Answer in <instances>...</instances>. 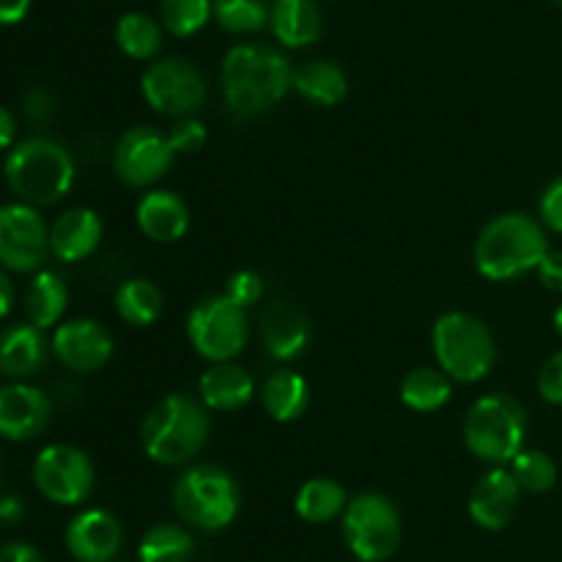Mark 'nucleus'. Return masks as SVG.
Listing matches in <instances>:
<instances>
[{"instance_id":"obj_9","label":"nucleus","mask_w":562,"mask_h":562,"mask_svg":"<svg viewBox=\"0 0 562 562\" xmlns=\"http://www.w3.org/2000/svg\"><path fill=\"white\" fill-rule=\"evenodd\" d=\"M187 340L195 355L212 366L236 360L250 340L247 311L234 305L225 294L206 296L187 316Z\"/></svg>"},{"instance_id":"obj_36","label":"nucleus","mask_w":562,"mask_h":562,"mask_svg":"<svg viewBox=\"0 0 562 562\" xmlns=\"http://www.w3.org/2000/svg\"><path fill=\"white\" fill-rule=\"evenodd\" d=\"M168 140L173 146L176 154H198L203 151L209 140V132L203 121H198L195 115L192 119H179L168 132Z\"/></svg>"},{"instance_id":"obj_38","label":"nucleus","mask_w":562,"mask_h":562,"mask_svg":"<svg viewBox=\"0 0 562 562\" xmlns=\"http://www.w3.org/2000/svg\"><path fill=\"white\" fill-rule=\"evenodd\" d=\"M538 212H541L543 228L554 231V234H562V176L543 190L541 203H538Z\"/></svg>"},{"instance_id":"obj_47","label":"nucleus","mask_w":562,"mask_h":562,"mask_svg":"<svg viewBox=\"0 0 562 562\" xmlns=\"http://www.w3.org/2000/svg\"><path fill=\"white\" fill-rule=\"evenodd\" d=\"M554 3H562V0H554Z\"/></svg>"},{"instance_id":"obj_5","label":"nucleus","mask_w":562,"mask_h":562,"mask_svg":"<svg viewBox=\"0 0 562 562\" xmlns=\"http://www.w3.org/2000/svg\"><path fill=\"white\" fill-rule=\"evenodd\" d=\"M431 349L439 371L453 382L475 384L492 373L497 344L486 324L464 311H450L434 322Z\"/></svg>"},{"instance_id":"obj_43","label":"nucleus","mask_w":562,"mask_h":562,"mask_svg":"<svg viewBox=\"0 0 562 562\" xmlns=\"http://www.w3.org/2000/svg\"><path fill=\"white\" fill-rule=\"evenodd\" d=\"M14 135H16L14 115H11L9 108H0V146H3L5 151H11V148L16 146Z\"/></svg>"},{"instance_id":"obj_24","label":"nucleus","mask_w":562,"mask_h":562,"mask_svg":"<svg viewBox=\"0 0 562 562\" xmlns=\"http://www.w3.org/2000/svg\"><path fill=\"white\" fill-rule=\"evenodd\" d=\"M22 305H25V322H31L33 327H58V324H64L60 318H64L66 305H69V289H66L60 274L42 269L25 285Z\"/></svg>"},{"instance_id":"obj_10","label":"nucleus","mask_w":562,"mask_h":562,"mask_svg":"<svg viewBox=\"0 0 562 562\" xmlns=\"http://www.w3.org/2000/svg\"><path fill=\"white\" fill-rule=\"evenodd\" d=\"M143 99L157 113L170 119H192L206 102V82L201 71L184 58L154 60L140 77Z\"/></svg>"},{"instance_id":"obj_26","label":"nucleus","mask_w":562,"mask_h":562,"mask_svg":"<svg viewBox=\"0 0 562 562\" xmlns=\"http://www.w3.org/2000/svg\"><path fill=\"white\" fill-rule=\"evenodd\" d=\"M263 409L272 420L294 423L311 404V387L296 371H274L269 373L261 390Z\"/></svg>"},{"instance_id":"obj_3","label":"nucleus","mask_w":562,"mask_h":562,"mask_svg":"<svg viewBox=\"0 0 562 562\" xmlns=\"http://www.w3.org/2000/svg\"><path fill=\"white\" fill-rule=\"evenodd\" d=\"M206 406L184 393H170L148 409L140 426L143 453L162 467H181L206 445L212 423Z\"/></svg>"},{"instance_id":"obj_20","label":"nucleus","mask_w":562,"mask_h":562,"mask_svg":"<svg viewBox=\"0 0 562 562\" xmlns=\"http://www.w3.org/2000/svg\"><path fill=\"white\" fill-rule=\"evenodd\" d=\"M137 228L157 245H173L190 231V209L176 192L148 190L135 209Z\"/></svg>"},{"instance_id":"obj_28","label":"nucleus","mask_w":562,"mask_h":562,"mask_svg":"<svg viewBox=\"0 0 562 562\" xmlns=\"http://www.w3.org/2000/svg\"><path fill=\"white\" fill-rule=\"evenodd\" d=\"M450 398H453V379L439 368H415L401 382V404L420 415L442 409Z\"/></svg>"},{"instance_id":"obj_7","label":"nucleus","mask_w":562,"mask_h":562,"mask_svg":"<svg viewBox=\"0 0 562 562\" xmlns=\"http://www.w3.org/2000/svg\"><path fill=\"white\" fill-rule=\"evenodd\" d=\"M239 483L223 467H190L173 486L176 514L184 525L201 532L225 530L239 514Z\"/></svg>"},{"instance_id":"obj_35","label":"nucleus","mask_w":562,"mask_h":562,"mask_svg":"<svg viewBox=\"0 0 562 562\" xmlns=\"http://www.w3.org/2000/svg\"><path fill=\"white\" fill-rule=\"evenodd\" d=\"M223 294L234 305H239L241 311H247V307L258 305V300L263 296V278L258 272H252V269H239V272H234L228 278Z\"/></svg>"},{"instance_id":"obj_13","label":"nucleus","mask_w":562,"mask_h":562,"mask_svg":"<svg viewBox=\"0 0 562 562\" xmlns=\"http://www.w3.org/2000/svg\"><path fill=\"white\" fill-rule=\"evenodd\" d=\"M176 151L168 135L154 126H132L113 148V170L130 190H148L173 165Z\"/></svg>"},{"instance_id":"obj_40","label":"nucleus","mask_w":562,"mask_h":562,"mask_svg":"<svg viewBox=\"0 0 562 562\" xmlns=\"http://www.w3.org/2000/svg\"><path fill=\"white\" fill-rule=\"evenodd\" d=\"M25 115L33 121V124H44V121H49V115H53V99H49V93L42 91V88L27 91Z\"/></svg>"},{"instance_id":"obj_11","label":"nucleus","mask_w":562,"mask_h":562,"mask_svg":"<svg viewBox=\"0 0 562 562\" xmlns=\"http://www.w3.org/2000/svg\"><path fill=\"white\" fill-rule=\"evenodd\" d=\"M33 483L53 505L75 508L93 492V464L86 450L75 445H47L33 461Z\"/></svg>"},{"instance_id":"obj_21","label":"nucleus","mask_w":562,"mask_h":562,"mask_svg":"<svg viewBox=\"0 0 562 562\" xmlns=\"http://www.w3.org/2000/svg\"><path fill=\"white\" fill-rule=\"evenodd\" d=\"M47 349L53 346L44 338V329L33 327L31 322L9 324L0 338V371L11 382H25L42 371Z\"/></svg>"},{"instance_id":"obj_42","label":"nucleus","mask_w":562,"mask_h":562,"mask_svg":"<svg viewBox=\"0 0 562 562\" xmlns=\"http://www.w3.org/2000/svg\"><path fill=\"white\" fill-rule=\"evenodd\" d=\"M31 0H0V22L3 25H16L27 16Z\"/></svg>"},{"instance_id":"obj_41","label":"nucleus","mask_w":562,"mask_h":562,"mask_svg":"<svg viewBox=\"0 0 562 562\" xmlns=\"http://www.w3.org/2000/svg\"><path fill=\"white\" fill-rule=\"evenodd\" d=\"M0 562H47V560H44L42 552H38L36 547H31V543L14 541V543H5L3 552H0Z\"/></svg>"},{"instance_id":"obj_27","label":"nucleus","mask_w":562,"mask_h":562,"mask_svg":"<svg viewBox=\"0 0 562 562\" xmlns=\"http://www.w3.org/2000/svg\"><path fill=\"white\" fill-rule=\"evenodd\" d=\"M346 505H349L346 488L329 477H313V481L302 483L294 497L296 516L307 525H327V521L338 519L344 516Z\"/></svg>"},{"instance_id":"obj_37","label":"nucleus","mask_w":562,"mask_h":562,"mask_svg":"<svg viewBox=\"0 0 562 562\" xmlns=\"http://www.w3.org/2000/svg\"><path fill=\"white\" fill-rule=\"evenodd\" d=\"M538 393L547 404L562 406V349L554 351L538 371Z\"/></svg>"},{"instance_id":"obj_19","label":"nucleus","mask_w":562,"mask_h":562,"mask_svg":"<svg viewBox=\"0 0 562 562\" xmlns=\"http://www.w3.org/2000/svg\"><path fill=\"white\" fill-rule=\"evenodd\" d=\"M102 241V220L93 209L75 206L49 225V252L60 263L86 261Z\"/></svg>"},{"instance_id":"obj_23","label":"nucleus","mask_w":562,"mask_h":562,"mask_svg":"<svg viewBox=\"0 0 562 562\" xmlns=\"http://www.w3.org/2000/svg\"><path fill=\"white\" fill-rule=\"evenodd\" d=\"M269 27L283 47H307L324 33V16L316 0H272Z\"/></svg>"},{"instance_id":"obj_39","label":"nucleus","mask_w":562,"mask_h":562,"mask_svg":"<svg viewBox=\"0 0 562 562\" xmlns=\"http://www.w3.org/2000/svg\"><path fill=\"white\" fill-rule=\"evenodd\" d=\"M536 274L543 289L562 291V250H549Z\"/></svg>"},{"instance_id":"obj_44","label":"nucleus","mask_w":562,"mask_h":562,"mask_svg":"<svg viewBox=\"0 0 562 562\" xmlns=\"http://www.w3.org/2000/svg\"><path fill=\"white\" fill-rule=\"evenodd\" d=\"M22 514H25L22 499H16L14 494H5L3 503H0V519H3L5 525H14V521L22 519Z\"/></svg>"},{"instance_id":"obj_6","label":"nucleus","mask_w":562,"mask_h":562,"mask_svg":"<svg viewBox=\"0 0 562 562\" xmlns=\"http://www.w3.org/2000/svg\"><path fill=\"white\" fill-rule=\"evenodd\" d=\"M527 415L510 395H483L464 417V445L475 459L508 467L525 450Z\"/></svg>"},{"instance_id":"obj_22","label":"nucleus","mask_w":562,"mask_h":562,"mask_svg":"<svg viewBox=\"0 0 562 562\" xmlns=\"http://www.w3.org/2000/svg\"><path fill=\"white\" fill-rule=\"evenodd\" d=\"M256 395V382L250 373L234 362H220L203 371L198 382V398L212 412H236L247 406Z\"/></svg>"},{"instance_id":"obj_4","label":"nucleus","mask_w":562,"mask_h":562,"mask_svg":"<svg viewBox=\"0 0 562 562\" xmlns=\"http://www.w3.org/2000/svg\"><path fill=\"white\" fill-rule=\"evenodd\" d=\"M5 184L27 206H53L75 184V159L53 137H25L5 154Z\"/></svg>"},{"instance_id":"obj_32","label":"nucleus","mask_w":562,"mask_h":562,"mask_svg":"<svg viewBox=\"0 0 562 562\" xmlns=\"http://www.w3.org/2000/svg\"><path fill=\"white\" fill-rule=\"evenodd\" d=\"M508 470L527 494H547L558 483V464L543 450H521Z\"/></svg>"},{"instance_id":"obj_12","label":"nucleus","mask_w":562,"mask_h":562,"mask_svg":"<svg viewBox=\"0 0 562 562\" xmlns=\"http://www.w3.org/2000/svg\"><path fill=\"white\" fill-rule=\"evenodd\" d=\"M49 252V228L36 206L5 203L0 209V263L5 272L36 274L42 272Z\"/></svg>"},{"instance_id":"obj_34","label":"nucleus","mask_w":562,"mask_h":562,"mask_svg":"<svg viewBox=\"0 0 562 562\" xmlns=\"http://www.w3.org/2000/svg\"><path fill=\"white\" fill-rule=\"evenodd\" d=\"M159 16H162V25L173 36L187 38L212 20L214 0H162L159 3Z\"/></svg>"},{"instance_id":"obj_16","label":"nucleus","mask_w":562,"mask_h":562,"mask_svg":"<svg viewBox=\"0 0 562 562\" xmlns=\"http://www.w3.org/2000/svg\"><path fill=\"white\" fill-rule=\"evenodd\" d=\"M53 406L38 387L11 382L0 390V434L9 442H31L49 426Z\"/></svg>"},{"instance_id":"obj_29","label":"nucleus","mask_w":562,"mask_h":562,"mask_svg":"<svg viewBox=\"0 0 562 562\" xmlns=\"http://www.w3.org/2000/svg\"><path fill=\"white\" fill-rule=\"evenodd\" d=\"M162 291L146 278L124 280L115 291V313L130 327H151L162 316Z\"/></svg>"},{"instance_id":"obj_25","label":"nucleus","mask_w":562,"mask_h":562,"mask_svg":"<svg viewBox=\"0 0 562 562\" xmlns=\"http://www.w3.org/2000/svg\"><path fill=\"white\" fill-rule=\"evenodd\" d=\"M294 91L318 108H335L349 93V77L335 60L313 58L294 69Z\"/></svg>"},{"instance_id":"obj_17","label":"nucleus","mask_w":562,"mask_h":562,"mask_svg":"<svg viewBox=\"0 0 562 562\" xmlns=\"http://www.w3.org/2000/svg\"><path fill=\"white\" fill-rule=\"evenodd\" d=\"M258 333L267 355L278 362H291L311 344V318L300 305L274 300L258 318Z\"/></svg>"},{"instance_id":"obj_33","label":"nucleus","mask_w":562,"mask_h":562,"mask_svg":"<svg viewBox=\"0 0 562 562\" xmlns=\"http://www.w3.org/2000/svg\"><path fill=\"white\" fill-rule=\"evenodd\" d=\"M214 20L228 33H258L269 25L267 0H214Z\"/></svg>"},{"instance_id":"obj_2","label":"nucleus","mask_w":562,"mask_h":562,"mask_svg":"<svg viewBox=\"0 0 562 562\" xmlns=\"http://www.w3.org/2000/svg\"><path fill=\"white\" fill-rule=\"evenodd\" d=\"M549 252L543 223L525 212H505L481 228L472 250L475 269L492 283H510L538 272Z\"/></svg>"},{"instance_id":"obj_8","label":"nucleus","mask_w":562,"mask_h":562,"mask_svg":"<svg viewBox=\"0 0 562 562\" xmlns=\"http://www.w3.org/2000/svg\"><path fill=\"white\" fill-rule=\"evenodd\" d=\"M346 549L360 562H384L401 547V514L393 499L379 492H362L349 499L344 516Z\"/></svg>"},{"instance_id":"obj_15","label":"nucleus","mask_w":562,"mask_h":562,"mask_svg":"<svg viewBox=\"0 0 562 562\" xmlns=\"http://www.w3.org/2000/svg\"><path fill=\"white\" fill-rule=\"evenodd\" d=\"M64 541L77 562H110L121 552L124 530L110 510L88 508L66 525Z\"/></svg>"},{"instance_id":"obj_46","label":"nucleus","mask_w":562,"mask_h":562,"mask_svg":"<svg viewBox=\"0 0 562 562\" xmlns=\"http://www.w3.org/2000/svg\"><path fill=\"white\" fill-rule=\"evenodd\" d=\"M552 324H554V333H558L560 338H562V305L558 307V311H554V316H552Z\"/></svg>"},{"instance_id":"obj_14","label":"nucleus","mask_w":562,"mask_h":562,"mask_svg":"<svg viewBox=\"0 0 562 562\" xmlns=\"http://www.w3.org/2000/svg\"><path fill=\"white\" fill-rule=\"evenodd\" d=\"M49 346L60 366L75 373L99 371L108 366L115 351L113 335L97 318H71V322L58 324Z\"/></svg>"},{"instance_id":"obj_45","label":"nucleus","mask_w":562,"mask_h":562,"mask_svg":"<svg viewBox=\"0 0 562 562\" xmlns=\"http://www.w3.org/2000/svg\"><path fill=\"white\" fill-rule=\"evenodd\" d=\"M11 307H14V280L9 274H0V316L9 318Z\"/></svg>"},{"instance_id":"obj_30","label":"nucleus","mask_w":562,"mask_h":562,"mask_svg":"<svg viewBox=\"0 0 562 562\" xmlns=\"http://www.w3.org/2000/svg\"><path fill=\"white\" fill-rule=\"evenodd\" d=\"M195 538L179 525H157L137 543V562H190Z\"/></svg>"},{"instance_id":"obj_18","label":"nucleus","mask_w":562,"mask_h":562,"mask_svg":"<svg viewBox=\"0 0 562 562\" xmlns=\"http://www.w3.org/2000/svg\"><path fill=\"white\" fill-rule=\"evenodd\" d=\"M519 497L521 486L510 475L508 467H492L472 488L467 508L481 530L499 532L514 521L516 510H519Z\"/></svg>"},{"instance_id":"obj_31","label":"nucleus","mask_w":562,"mask_h":562,"mask_svg":"<svg viewBox=\"0 0 562 562\" xmlns=\"http://www.w3.org/2000/svg\"><path fill=\"white\" fill-rule=\"evenodd\" d=\"M115 42H119L124 55L146 60L154 58L159 53V47H162V31L154 22V16L132 11V14H124L115 22Z\"/></svg>"},{"instance_id":"obj_1","label":"nucleus","mask_w":562,"mask_h":562,"mask_svg":"<svg viewBox=\"0 0 562 562\" xmlns=\"http://www.w3.org/2000/svg\"><path fill=\"white\" fill-rule=\"evenodd\" d=\"M220 80L231 113L252 119L274 108L294 88V69L269 44H236L223 58Z\"/></svg>"}]
</instances>
